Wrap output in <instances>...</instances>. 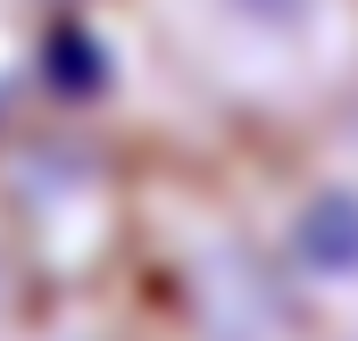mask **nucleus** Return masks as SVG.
<instances>
[{"label":"nucleus","instance_id":"obj_1","mask_svg":"<svg viewBox=\"0 0 358 341\" xmlns=\"http://www.w3.org/2000/svg\"><path fill=\"white\" fill-rule=\"evenodd\" d=\"M34 333V242L17 225V208L0 200V341Z\"/></svg>","mask_w":358,"mask_h":341}]
</instances>
